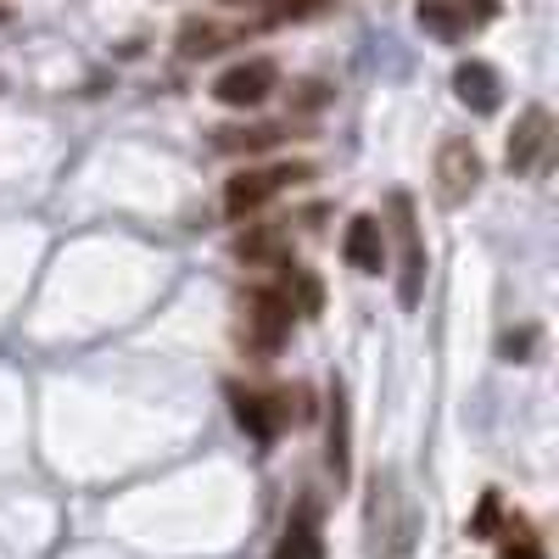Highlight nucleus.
<instances>
[{"label":"nucleus","instance_id":"obj_1","mask_svg":"<svg viewBox=\"0 0 559 559\" xmlns=\"http://www.w3.org/2000/svg\"><path fill=\"white\" fill-rule=\"evenodd\" d=\"M302 179H313V168L308 163H280V168H241L236 179L224 185V213L229 218H252L269 197H280L286 185H302Z\"/></svg>","mask_w":559,"mask_h":559},{"label":"nucleus","instance_id":"obj_2","mask_svg":"<svg viewBox=\"0 0 559 559\" xmlns=\"http://www.w3.org/2000/svg\"><path fill=\"white\" fill-rule=\"evenodd\" d=\"M476 185H481V152H476V140L448 134L442 146H437V202L442 207H464V202L476 197Z\"/></svg>","mask_w":559,"mask_h":559},{"label":"nucleus","instance_id":"obj_3","mask_svg":"<svg viewBox=\"0 0 559 559\" xmlns=\"http://www.w3.org/2000/svg\"><path fill=\"white\" fill-rule=\"evenodd\" d=\"M392 229H397V252H403L397 302L419 308V292H426V247H419V224H414V202L408 197H392Z\"/></svg>","mask_w":559,"mask_h":559},{"label":"nucleus","instance_id":"obj_4","mask_svg":"<svg viewBox=\"0 0 559 559\" xmlns=\"http://www.w3.org/2000/svg\"><path fill=\"white\" fill-rule=\"evenodd\" d=\"M274 84H280V68L269 57H252V62H236V68H224L213 79V96L224 107H263L274 96Z\"/></svg>","mask_w":559,"mask_h":559},{"label":"nucleus","instance_id":"obj_5","mask_svg":"<svg viewBox=\"0 0 559 559\" xmlns=\"http://www.w3.org/2000/svg\"><path fill=\"white\" fill-rule=\"evenodd\" d=\"M498 17V0H419V23L437 39H464Z\"/></svg>","mask_w":559,"mask_h":559},{"label":"nucleus","instance_id":"obj_6","mask_svg":"<svg viewBox=\"0 0 559 559\" xmlns=\"http://www.w3.org/2000/svg\"><path fill=\"white\" fill-rule=\"evenodd\" d=\"M247 336L263 353L292 336V302H286V292H252L247 297Z\"/></svg>","mask_w":559,"mask_h":559},{"label":"nucleus","instance_id":"obj_7","mask_svg":"<svg viewBox=\"0 0 559 559\" xmlns=\"http://www.w3.org/2000/svg\"><path fill=\"white\" fill-rule=\"evenodd\" d=\"M229 403H236V419L252 442H274L280 426H286V403L269 397V392H247V386H229Z\"/></svg>","mask_w":559,"mask_h":559},{"label":"nucleus","instance_id":"obj_8","mask_svg":"<svg viewBox=\"0 0 559 559\" xmlns=\"http://www.w3.org/2000/svg\"><path fill=\"white\" fill-rule=\"evenodd\" d=\"M453 90H459V102L471 107V112H498V102H503V79H498V68L492 62H459L453 68Z\"/></svg>","mask_w":559,"mask_h":559},{"label":"nucleus","instance_id":"obj_9","mask_svg":"<svg viewBox=\"0 0 559 559\" xmlns=\"http://www.w3.org/2000/svg\"><path fill=\"white\" fill-rule=\"evenodd\" d=\"M548 134H554L548 107H526L521 123H515V134H509V174H532L537 157H543V146H548Z\"/></svg>","mask_w":559,"mask_h":559},{"label":"nucleus","instance_id":"obj_10","mask_svg":"<svg viewBox=\"0 0 559 559\" xmlns=\"http://www.w3.org/2000/svg\"><path fill=\"white\" fill-rule=\"evenodd\" d=\"M342 252H347V263H353L358 274H381V263H386V241H381V218H369V213H358V218L347 224V241H342Z\"/></svg>","mask_w":559,"mask_h":559},{"label":"nucleus","instance_id":"obj_11","mask_svg":"<svg viewBox=\"0 0 559 559\" xmlns=\"http://www.w3.org/2000/svg\"><path fill=\"white\" fill-rule=\"evenodd\" d=\"M241 28H218V23H207V17H191L179 28V57H213V51H224V39H236Z\"/></svg>","mask_w":559,"mask_h":559},{"label":"nucleus","instance_id":"obj_12","mask_svg":"<svg viewBox=\"0 0 559 559\" xmlns=\"http://www.w3.org/2000/svg\"><path fill=\"white\" fill-rule=\"evenodd\" d=\"M269 559H324V537H319L313 515H297V521L286 526V537H280V548H274Z\"/></svg>","mask_w":559,"mask_h":559},{"label":"nucleus","instance_id":"obj_13","mask_svg":"<svg viewBox=\"0 0 559 559\" xmlns=\"http://www.w3.org/2000/svg\"><path fill=\"white\" fill-rule=\"evenodd\" d=\"M274 140H280V129L274 123H258V129H218L213 146L218 152H269Z\"/></svg>","mask_w":559,"mask_h":559},{"label":"nucleus","instance_id":"obj_14","mask_svg":"<svg viewBox=\"0 0 559 559\" xmlns=\"http://www.w3.org/2000/svg\"><path fill=\"white\" fill-rule=\"evenodd\" d=\"M331 471H336V481H347V397H342V386L331 392Z\"/></svg>","mask_w":559,"mask_h":559},{"label":"nucleus","instance_id":"obj_15","mask_svg":"<svg viewBox=\"0 0 559 559\" xmlns=\"http://www.w3.org/2000/svg\"><path fill=\"white\" fill-rule=\"evenodd\" d=\"M286 302H292V313H319V280L308 269L286 274Z\"/></svg>","mask_w":559,"mask_h":559},{"label":"nucleus","instance_id":"obj_16","mask_svg":"<svg viewBox=\"0 0 559 559\" xmlns=\"http://www.w3.org/2000/svg\"><path fill=\"white\" fill-rule=\"evenodd\" d=\"M503 559H543V548H537V537H532L526 521H509V532H503Z\"/></svg>","mask_w":559,"mask_h":559},{"label":"nucleus","instance_id":"obj_17","mask_svg":"<svg viewBox=\"0 0 559 559\" xmlns=\"http://www.w3.org/2000/svg\"><path fill=\"white\" fill-rule=\"evenodd\" d=\"M492 526H498V492H487V498H481V515H476V526H471V532H476V537H492Z\"/></svg>","mask_w":559,"mask_h":559},{"label":"nucleus","instance_id":"obj_18","mask_svg":"<svg viewBox=\"0 0 559 559\" xmlns=\"http://www.w3.org/2000/svg\"><path fill=\"white\" fill-rule=\"evenodd\" d=\"M532 342H537V336H532V331H521V336H509V342H503V353L515 358V364H526V347H532Z\"/></svg>","mask_w":559,"mask_h":559},{"label":"nucleus","instance_id":"obj_19","mask_svg":"<svg viewBox=\"0 0 559 559\" xmlns=\"http://www.w3.org/2000/svg\"><path fill=\"white\" fill-rule=\"evenodd\" d=\"M0 17H7V7H0Z\"/></svg>","mask_w":559,"mask_h":559}]
</instances>
